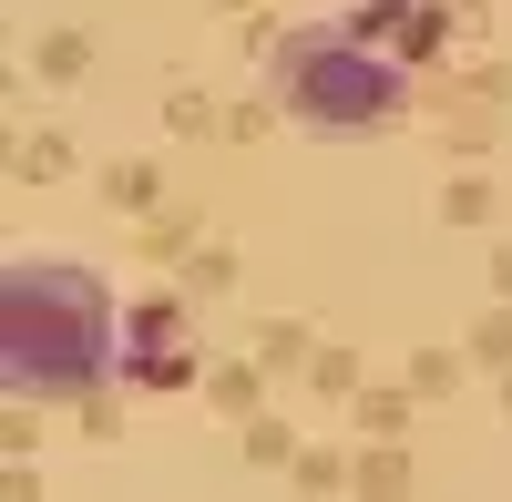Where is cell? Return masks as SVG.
<instances>
[{
    "mask_svg": "<svg viewBox=\"0 0 512 502\" xmlns=\"http://www.w3.org/2000/svg\"><path fill=\"white\" fill-rule=\"evenodd\" d=\"M113 369V298L82 267H11L0 277V380L11 390H93Z\"/></svg>",
    "mask_w": 512,
    "mask_h": 502,
    "instance_id": "1",
    "label": "cell"
},
{
    "mask_svg": "<svg viewBox=\"0 0 512 502\" xmlns=\"http://www.w3.org/2000/svg\"><path fill=\"white\" fill-rule=\"evenodd\" d=\"M277 82H287V103L308 113V123H379V113L400 103V62H390V52H369L359 21L297 31L287 52H277Z\"/></svg>",
    "mask_w": 512,
    "mask_h": 502,
    "instance_id": "2",
    "label": "cell"
}]
</instances>
